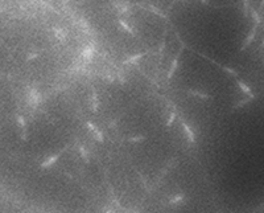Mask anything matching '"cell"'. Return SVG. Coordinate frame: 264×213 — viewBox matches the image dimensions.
Here are the masks:
<instances>
[{
    "instance_id": "8992f818",
    "label": "cell",
    "mask_w": 264,
    "mask_h": 213,
    "mask_svg": "<svg viewBox=\"0 0 264 213\" xmlns=\"http://www.w3.org/2000/svg\"><path fill=\"white\" fill-rule=\"evenodd\" d=\"M189 94L194 95V97H199V98H202V99H213V97H211V95L206 94V93H202V91H199V90L189 89Z\"/></svg>"
},
{
    "instance_id": "9c48e42d",
    "label": "cell",
    "mask_w": 264,
    "mask_h": 213,
    "mask_svg": "<svg viewBox=\"0 0 264 213\" xmlns=\"http://www.w3.org/2000/svg\"><path fill=\"white\" fill-rule=\"evenodd\" d=\"M119 24H120V27L123 28V29H124L126 32H128V33H131V35H135V31L132 29V28L128 25V24H127L124 20H119Z\"/></svg>"
},
{
    "instance_id": "5bb4252c",
    "label": "cell",
    "mask_w": 264,
    "mask_h": 213,
    "mask_svg": "<svg viewBox=\"0 0 264 213\" xmlns=\"http://www.w3.org/2000/svg\"><path fill=\"white\" fill-rule=\"evenodd\" d=\"M176 119V112L174 111H172L170 112V115H169V118H168V122H166V126H172V123H173V120Z\"/></svg>"
},
{
    "instance_id": "52a82bcc",
    "label": "cell",
    "mask_w": 264,
    "mask_h": 213,
    "mask_svg": "<svg viewBox=\"0 0 264 213\" xmlns=\"http://www.w3.org/2000/svg\"><path fill=\"white\" fill-rule=\"evenodd\" d=\"M181 126H182V128H184V131H185V134H186V136H187V139L190 140V142H194V135H193V132H191V130L189 128V126L185 123V122H182L181 123Z\"/></svg>"
},
{
    "instance_id": "5b68a950",
    "label": "cell",
    "mask_w": 264,
    "mask_h": 213,
    "mask_svg": "<svg viewBox=\"0 0 264 213\" xmlns=\"http://www.w3.org/2000/svg\"><path fill=\"white\" fill-rule=\"evenodd\" d=\"M144 56H145V53H137V54H135V56H130L128 58L123 61V64H124V65H128V64H135V62H137L139 60H141Z\"/></svg>"
},
{
    "instance_id": "8fae6325",
    "label": "cell",
    "mask_w": 264,
    "mask_h": 213,
    "mask_svg": "<svg viewBox=\"0 0 264 213\" xmlns=\"http://www.w3.org/2000/svg\"><path fill=\"white\" fill-rule=\"evenodd\" d=\"M54 35H55V37L57 39H59V40H63L65 39V32H63L61 28H54Z\"/></svg>"
},
{
    "instance_id": "6da1fadb",
    "label": "cell",
    "mask_w": 264,
    "mask_h": 213,
    "mask_svg": "<svg viewBox=\"0 0 264 213\" xmlns=\"http://www.w3.org/2000/svg\"><path fill=\"white\" fill-rule=\"evenodd\" d=\"M237 85L239 86V89H241V90H242L243 93H244L250 99H255V94L252 93L251 87H250L248 85H247V83L243 82V79H238V81H237Z\"/></svg>"
},
{
    "instance_id": "7c38bea8",
    "label": "cell",
    "mask_w": 264,
    "mask_h": 213,
    "mask_svg": "<svg viewBox=\"0 0 264 213\" xmlns=\"http://www.w3.org/2000/svg\"><path fill=\"white\" fill-rule=\"evenodd\" d=\"M221 68L226 72V73H229V74H231V75H234V77H238V75H239V72L234 70L233 68H229V66H221Z\"/></svg>"
},
{
    "instance_id": "7a4b0ae2",
    "label": "cell",
    "mask_w": 264,
    "mask_h": 213,
    "mask_svg": "<svg viewBox=\"0 0 264 213\" xmlns=\"http://www.w3.org/2000/svg\"><path fill=\"white\" fill-rule=\"evenodd\" d=\"M256 28H258V25H254V28L251 29V32L248 35H247V37L244 39V42H243V45H242V50H244L247 46L250 45L251 42L254 41V39H255V36H256Z\"/></svg>"
},
{
    "instance_id": "ac0fdd59",
    "label": "cell",
    "mask_w": 264,
    "mask_h": 213,
    "mask_svg": "<svg viewBox=\"0 0 264 213\" xmlns=\"http://www.w3.org/2000/svg\"><path fill=\"white\" fill-rule=\"evenodd\" d=\"M149 9H151L152 12H155V13H157L159 16H162V13H161V12H160L159 9H156V8H155V7H151V8H149Z\"/></svg>"
},
{
    "instance_id": "2e32d148",
    "label": "cell",
    "mask_w": 264,
    "mask_h": 213,
    "mask_svg": "<svg viewBox=\"0 0 264 213\" xmlns=\"http://www.w3.org/2000/svg\"><path fill=\"white\" fill-rule=\"evenodd\" d=\"M93 105H94V110H97L98 107V99H97V94L93 93Z\"/></svg>"
},
{
    "instance_id": "ba28073f",
    "label": "cell",
    "mask_w": 264,
    "mask_h": 213,
    "mask_svg": "<svg viewBox=\"0 0 264 213\" xmlns=\"http://www.w3.org/2000/svg\"><path fill=\"white\" fill-rule=\"evenodd\" d=\"M58 158H59V154H55V155H53V156H50L49 159H46L45 162L42 163V167L45 168V167H49V166H52V164H53V163H54V162H55V160H57Z\"/></svg>"
},
{
    "instance_id": "4fadbf2b",
    "label": "cell",
    "mask_w": 264,
    "mask_h": 213,
    "mask_svg": "<svg viewBox=\"0 0 264 213\" xmlns=\"http://www.w3.org/2000/svg\"><path fill=\"white\" fill-rule=\"evenodd\" d=\"M251 101L250 98H246V99H242V101H239V103H237V105H234V108H239V107H242V106H244V105H247Z\"/></svg>"
},
{
    "instance_id": "9a60e30c",
    "label": "cell",
    "mask_w": 264,
    "mask_h": 213,
    "mask_svg": "<svg viewBox=\"0 0 264 213\" xmlns=\"http://www.w3.org/2000/svg\"><path fill=\"white\" fill-rule=\"evenodd\" d=\"M248 8H250L248 2H247V0H243V11H244V16H246V17H247V13H248Z\"/></svg>"
},
{
    "instance_id": "30bf717a",
    "label": "cell",
    "mask_w": 264,
    "mask_h": 213,
    "mask_svg": "<svg viewBox=\"0 0 264 213\" xmlns=\"http://www.w3.org/2000/svg\"><path fill=\"white\" fill-rule=\"evenodd\" d=\"M251 16H252V19H254V21H255V25H259V24L262 23L260 16H259V13L255 9H251Z\"/></svg>"
},
{
    "instance_id": "d6986e66",
    "label": "cell",
    "mask_w": 264,
    "mask_h": 213,
    "mask_svg": "<svg viewBox=\"0 0 264 213\" xmlns=\"http://www.w3.org/2000/svg\"><path fill=\"white\" fill-rule=\"evenodd\" d=\"M37 56H38L37 53H33V54H30V56H29V57H27V60H28V61H30V60H33V58H36V57H37Z\"/></svg>"
},
{
    "instance_id": "e0dca14e",
    "label": "cell",
    "mask_w": 264,
    "mask_h": 213,
    "mask_svg": "<svg viewBox=\"0 0 264 213\" xmlns=\"http://www.w3.org/2000/svg\"><path fill=\"white\" fill-rule=\"evenodd\" d=\"M131 142H140V140H144V136H136V138H131Z\"/></svg>"
},
{
    "instance_id": "3957f363",
    "label": "cell",
    "mask_w": 264,
    "mask_h": 213,
    "mask_svg": "<svg viewBox=\"0 0 264 213\" xmlns=\"http://www.w3.org/2000/svg\"><path fill=\"white\" fill-rule=\"evenodd\" d=\"M178 58H180V53L173 58V61H172V64H170L169 72H168V75H166V78H168V79H170L172 77H173L174 72H176V69H177V65H178Z\"/></svg>"
},
{
    "instance_id": "277c9868",
    "label": "cell",
    "mask_w": 264,
    "mask_h": 213,
    "mask_svg": "<svg viewBox=\"0 0 264 213\" xmlns=\"http://www.w3.org/2000/svg\"><path fill=\"white\" fill-rule=\"evenodd\" d=\"M93 56H94V49L91 45H87L85 49L82 50V57L85 58L86 61H90V60L93 58Z\"/></svg>"
}]
</instances>
